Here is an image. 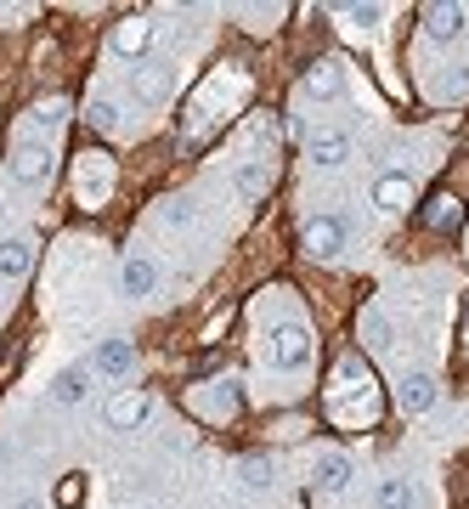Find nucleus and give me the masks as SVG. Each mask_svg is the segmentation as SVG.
I'll return each instance as SVG.
<instances>
[{"instance_id":"nucleus-1","label":"nucleus","mask_w":469,"mask_h":509,"mask_svg":"<svg viewBox=\"0 0 469 509\" xmlns=\"http://www.w3.org/2000/svg\"><path fill=\"white\" fill-rule=\"evenodd\" d=\"M345 238H351L345 216H311V221H306V232H300L306 255H339V249H345Z\"/></svg>"},{"instance_id":"nucleus-2","label":"nucleus","mask_w":469,"mask_h":509,"mask_svg":"<svg viewBox=\"0 0 469 509\" xmlns=\"http://www.w3.org/2000/svg\"><path fill=\"white\" fill-rule=\"evenodd\" d=\"M12 176L23 181V187H40V181H46V176H51L46 142H23V147H17V153H12Z\"/></svg>"},{"instance_id":"nucleus-3","label":"nucleus","mask_w":469,"mask_h":509,"mask_svg":"<svg viewBox=\"0 0 469 509\" xmlns=\"http://www.w3.org/2000/svg\"><path fill=\"white\" fill-rule=\"evenodd\" d=\"M396 385H401L396 402H401L408 413H430V408H436V379H430V374H418V368H413V374H401Z\"/></svg>"},{"instance_id":"nucleus-4","label":"nucleus","mask_w":469,"mask_h":509,"mask_svg":"<svg viewBox=\"0 0 469 509\" xmlns=\"http://www.w3.org/2000/svg\"><path fill=\"white\" fill-rule=\"evenodd\" d=\"M85 396H91V363L62 368L57 385H51V402H57V408H74V402H85Z\"/></svg>"},{"instance_id":"nucleus-5","label":"nucleus","mask_w":469,"mask_h":509,"mask_svg":"<svg viewBox=\"0 0 469 509\" xmlns=\"http://www.w3.org/2000/svg\"><path fill=\"white\" fill-rule=\"evenodd\" d=\"M277 363H283V368H306L311 363V334L300 329V323H289V329H277Z\"/></svg>"},{"instance_id":"nucleus-6","label":"nucleus","mask_w":469,"mask_h":509,"mask_svg":"<svg viewBox=\"0 0 469 509\" xmlns=\"http://www.w3.org/2000/svg\"><path fill=\"white\" fill-rule=\"evenodd\" d=\"M119 283H124V294H131V301H147V294L159 289V266L147 261V255H131V261H124V272H119Z\"/></svg>"},{"instance_id":"nucleus-7","label":"nucleus","mask_w":469,"mask_h":509,"mask_svg":"<svg viewBox=\"0 0 469 509\" xmlns=\"http://www.w3.org/2000/svg\"><path fill=\"white\" fill-rule=\"evenodd\" d=\"M91 368H102L108 379H124V374L136 368V351H131V339H102V346H97V363H91Z\"/></svg>"},{"instance_id":"nucleus-8","label":"nucleus","mask_w":469,"mask_h":509,"mask_svg":"<svg viewBox=\"0 0 469 509\" xmlns=\"http://www.w3.org/2000/svg\"><path fill=\"white\" fill-rule=\"evenodd\" d=\"M311 159L323 164V170L345 164V159H351V136H345V131H317V136H311Z\"/></svg>"},{"instance_id":"nucleus-9","label":"nucleus","mask_w":469,"mask_h":509,"mask_svg":"<svg viewBox=\"0 0 469 509\" xmlns=\"http://www.w3.org/2000/svg\"><path fill=\"white\" fill-rule=\"evenodd\" d=\"M339 85H345V62H339V57L311 62V74H306V91H311V97H334Z\"/></svg>"},{"instance_id":"nucleus-10","label":"nucleus","mask_w":469,"mask_h":509,"mask_svg":"<svg viewBox=\"0 0 469 509\" xmlns=\"http://www.w3.org/2000/svg\"><path fill=\"white\" fill-rule=\"evenodd\" d=\"M317 486H323V493H345L351 486V458L345 453H323L317 458V476H311Z\"/></svg>"},{"instance_id":"nucleus-11","label":"nucleus","mask_w":469,"mask_h":509,"mask_svg":"<svg viewBox=\"0 0 469 509\" xmlns=\"http://www.w3.org/2000/svg\"><path fill=\"white\" fill-rule=\"evenodd\" d=\"M373 199H379V209H391V216H396V209H408L413 181L401 176V170H391V176H379V181H373Z\"/></svg>"},{"instance_id":"nucleus-12","label":"nucleus","mask_w":469,"mask_h":509,"mask_svg":"<svg viewBox=\"0 0 469 509\" xmlns=\"http://www.w3.org/2000/svg\"><path fill=\"white\" fill-rule=\"evenodd\" d=\"M34 266V244L29 238H0V278H23Z\"/></svg>"},{"instance_id":"nucleus-13","label":"nucleus","mask_w":469,"mask_h":509,"mask_svg":"<svg viewBox=\"0 0 469 509\" xmlns=\"http://www.w3.org/2000/svg\"><path fill=\"white\" fill-rule=\"evenodd\" d=\"M147 413H153V396H147V391H131V396H114L108 402V424H119V430H124V424H136V419H147Z\"/></svg>"},{"instance_id":"nucleus-14","label":"nucleus","mask_w":469,"mask_h":509,"mask_svg":"<svg viewBox=\"0 0 469 509\" xmlns=\"http://www.w3.org/2000/svg\"><path fill=\"white\" fill-rule=\"evenodd\" d=\"M464 29V6H424V34L430 40H453Z\"/></svg>"},{"instance_id":"nucleus-15","label":"nucleus","mask_w":469,"mask_h":509,"mask_svg":"<svg viewBox=\"0 0 469 509\" xmlns=\"http://www.w3.org/2000/svg\"><path fill=\"white\" fill-rule=\"evenodd\" d=\"M147 46H153V23H142V17H131V23L114 34V51H124V57H142Z\"/></svg>"},{"instance_id":"nucleus-16","label":"nucleus","mask_w":469,"mask_h":509,"mask_svg":"<svg viewBox=\"0 0 469 509\" xmlns=\"http://www.w3.org/2000/svg\"><path fill=\"white\" fill-rule=\"evenodd\" d=\"M170 91V69L164 62H142L136 69V97H164Z\"/></svg>"},{"instance_id":"nucleus-17","label":"nucleus","mask_w":469,"mask_h":509,"mask_svg":"<svg viewBox=\"0 0 469 509\" xmlns=\"http://www.w3.org/2000/svg\"><path fill=\"white\" fill-rule=\"evenodd\" d=\"M379 509H418V498H413V486L401 476H391L385 486H379Z\"/></svg>"},{"instance_id":"nucleus-18","label":"nucleus","mask_w":469,"mask_h":509,"mask_svg":"<svg viewBox=\"0 0 469 509\" xmlns=\"http://www.w3.org/2000/svg\"><path fill=\"white\" fill-rule=\"evenodd\" d=\"M62 114H69L62 102H40V108H34V131H51V125H62Z\"/></svg>"},{"instance_id":"nucleus-19","label":"nucleus","mask_w":469,"mask_h":509,"mask_svg":"<svg viewBox=\"0 0 469 509\" xmlns=\"http://www.w3.org/2000/svg\"><path fill=\"white\" fill-rule=\"evenodd\" d=\"M362 334H368L373 346H391V339H385L391 329H385V317H379V311H362Z\"/></svg>"},{"instance_id":"nucleus-20","label":"nucleus","mask_w":469,"mask_h":509,"mask_svg":"<svg viewBox=\"0 0 469 509\" xmlns=\"http://www.w3.org/2000/svg\"><path fill=\"white\" fill-rule=\"evenodd\" d=\"M91 125H97V131H114V125H119V108H114V102H91Z\"/></svg>"},{"instance_id":"nucleus-21","label":"nucleus","mask_w":469,"mask_h":509,"mask_svg":"<svg viewBox=\"0 0 469 509\" xmlns=\"http://www.w3.org/2000/svg\"><path fill=\"white\" fill-rule=\"evenodd\" d=\"M244 481H249V486H266V481H271L266 458H244Z\"/></svg>"},{"instance_id":"nucleus-22","label":"nucleus","mask_w":469,"mask_h":509,"mask_svg":"<svg viewBox=\"0 0 469 509\" xmlns=\"http://www.w3.org/2000/svg\"><path fill=\"white\" fill-rule=\"evenodd\" d=\"M446 221H453V199L436 193V199H430V227H446Z\"/></svg>"},{"instance_id":"nucleus-23","label":"nucleus","mask_w":469,"mask_h":509,"mask_svg":"<svg viewBox=\"0 0 469 509\" xmlns=\"http://www.w3.org/2000/svg\"><path fill=\"white\" fill-rule=\"evenodd\" d=\"M57 498H62V504H79V498H85V481H79V476H69V481H62V493H57Z\"/></svg>"},{"instance_id":"nucleus-24","label":"nucleus","mask_w":469,"mask_h":509,"mask_svg":"<svg viewBox=\"0 0 469 509\" xmlns=\"http://www.w3.org/2000/svg\"><path fill=\"white\" fill-rule=\"evenodd\" d=\"M17 509H46V504H40V498H23V504H17Z\"/></svg>"}]
</instances>
